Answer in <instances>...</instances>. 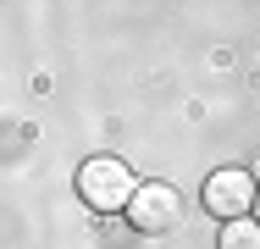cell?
Returning a JSON list of instances; mask_svg holds the SVG:
<instances>
[{"label":"cell","mask_w":260,"mask_h":249,"mask_svg":"<svg viewBox=\"0 0 260 249\" xmlns=\"http://www.w3.org/2000/svg\"><path fill=\"white\" fill-rule=\"evenodd\" d=\"M139 189H144V183H139V177L127 172V161H116V155H94V161L78 166V194H83L89 210H100V216L127 210Z\"/></svg>","instance_id":"1"},{"label":"cell","mask_w":260,"mask_h":249,"mask_svg":"<svg viewBox=\"0 0 260 249\" xmlns=\"http://www.w3.org/2000/svg\"><path fill=\"white\" fill-rule=\"evenodd\" d=\"M255 199H260L255 172L221 166V172H210V177H205V210L216 216V222H244V216L255 210Z\"/></svg>","instance_id":"2"},{"label":"cell","mask_w":260,"mask_h":249,"mask_svg":"<svg viewBox=\"0 0 260 249\" xmlns=\"http://www.w3.org/2000/svg\"><path fill=\"white\" fill-rule=\"evenodd\" d=\"M127 222H133L139 233L160 238V233H172V227L183 222V194H177L172 183H144V189L133 194V205H127Z\"/></svg>","instance_id":"3"},{"label":"cell","mask_w":260,"mask_h":249,"mask_svg":"<svg viewBox=\"0 0 260 249\" xmlns=\"http://www.w3.org/2000/svg\"><path fill=\"white\" fill-rule=\"evenodd\" d=\"M216 249H260V222H255V216H244V222H221Z\"/></svg>","instance_id":"4"},{"label":"cell","mask_w":260,"mask_h":249,"mask_svg":"<svg viewBox=\"0 0 260 249\" xmlns=\"http://www.w3.org/2000/svg\"><path fill=\"white\" fill-rule=\"evenodd\" d=\"M255 222H260V199H255Z\"/></svg>","instance_id":"5"},{"label":"cell","mask_w":260,"mask_h":249,"mask_svg":"<svg viewBox=\"0 0 260 249\" xmlns=\"http://www.w3.org/2000/svg\"><path fill=\"white\" fill-rule=\"evenodd\" d=\"M255 183H260V166H255Z\"/></svg>","instance_id":"6"}]
</instances>
